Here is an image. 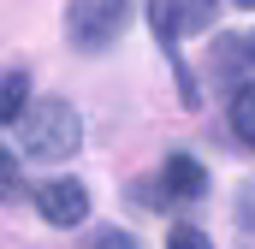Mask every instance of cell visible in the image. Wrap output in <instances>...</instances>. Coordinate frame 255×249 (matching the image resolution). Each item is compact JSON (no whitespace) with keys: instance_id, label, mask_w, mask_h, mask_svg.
<instances>
[{"instance_id":"cell-11","label":"cell","mask_w":255,"mask_h":249,"mask_svg":"<svg viewBox=\"0 0 255 249\" xmlns=\"http://www.w3.org/2000/svg\"><path fill=\"white\" fill-rule=\"evenodd\" d=\"M250 60H255V36H250Z\"/></svg>"},{"instance_id":"cell-3","label":"cell","mask_w":255,"mask_h":249,"mask_svg":"<svg viewBox=\"0 0 255 249\" xmlns=\"http://www.w3.org/2000/svg\"><path fill=\"white\" fill-rule=\"evenodd\" d=\"M36 214H42L48 226L71 232V226L89 220V190L77 184V178H48V184H36Z\"/></svg>"},{"instance_id":"cell-8","label":"cell","mask_w":255,"mask_h":249,"mask_svg":"<svg viewBox=\"0 0 255 249\" xmlns=\"http://www.w3.org/2000/svg\"><path fill=\"white\" fill-rule=\"evenodd\" d=\"M166 249H214L196 226H172V238H166Z\"/></svg>"},{"instance_id":"cell-6","label":"cell","mask_w":255,"mask_h":249,"mask_svg":"<svg viewBox=\"0 0 255 249\" xmlns=\"http://www.w3.org/2000/svg\"><path fill=\"white\" fill-rule=\"evenodd\" d=\"M172 12H178V36H202L214 24V0H172Z\"/></svg>"},{"instance_id":"cell-1","label":"cell","mask_w":255,"mask_h":249,"mask_svg":"<svg viewBox=\"0 0 255 249\" xmlns=\"http://www.w3.org/2000/svg\"><path fill=\"white\" fill-rule=\"evenodd\" d=\"M24 160H71L83 148V119L71 101H30V113L12 124Z\"/></svg>"},{"instance_id":"cell-10","label":"cell","mask_w":255,"mask_h":249,"mask_svg":"<svg viewBox=\"0 0 255 249\" xmlns=\"http://www.w3.org/2000/svg\"><path fill=\"white\" fill-rule=\"evenodd\" d=\"M232 6H244V12H255V0H232Z\"/></svg>"},{"instance_id":"cell-4","label":"cell","mask_w":255,"mask_h":249,"mask_svg":"<svg viewBox=\"0 0 255 249\" xmlns=\"http://www.w3.org/2000/svg\"><path fill=\"white\" fill-rule=\"evenodd\" d=\"M160 184H166V196H178V202H196V196H208V172H202L196 154H172L160 166Z\"/></svg>"},{"instance_id":"cell-9","label":"cell","mask_w":255,"mask_h":249,"mask_svg":"<svg viewBox=\"0 0 255 249\" xmlns=\"http://www.w3.org/2000/svg\"><path fill=\"white\" fill-rule=\"evenodd\" d=\"M89 249H136V244H130L125 232H95V244H89Z\"/></svg>"},{"instance_id":"cell-2","label":"cell","mask_w":255,"mask_h":249,"mask_svg":"<svg viewBox=\"0 0 255 249\" xmlns=\"http://www.w3.org/2000/svg\"><path fill=\"white\" fill-rule=\"evenodd\" d=\"M125 12H130V0H71V6H65V36H71V48H83V54L113 48L119 30H125Z\"/></svg>"},{"instance_id":"cell-7","label":"cell","mask_w":255,"mask_h":249,"mask_svg":"<svg viewBox=\"0 0 255 249\" xmlns=\"http://www.w3.org/2000/svg\"><path fill=\"white\" fill-rule=\"evenodd\" d=\"M232 124H238V136L255 148V83L238 89V101H232Z\"/></svg>"},{"instance_id":"cell-5","label":"cell","mask_w":255,"mask_h":249,"mask_svg":"<svg viewBox=\"0 0 255 249\" xmlns=\"http://www.w3.org/2000/svg\"><path fill=\"white\" fill-rule=\"evenodd\" d=\"M24 113H30V71H24V65H12V71H6V83H0V119L18 124Z\"/></svg>"}]
</instances>
